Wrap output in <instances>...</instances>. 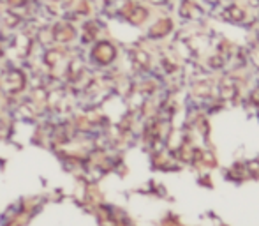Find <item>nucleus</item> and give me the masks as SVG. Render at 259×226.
I'll use <instances>...</instances> for the list:
<instances>
[{"label": "nucleus", "mask_w": 259, "mask_h": 226, "mask_svg": "<svg viewBox=\"0 0 259 226\" xmlns=\"http://www.w3.org/2000/svg\"><path fill=\"white\" fill-rule=\"evenodd\" d=\"M7 4H9L11 7H21L27 4V0H7Z\"/></svg>", "instance_id": "obj_1"}]
</instances>
